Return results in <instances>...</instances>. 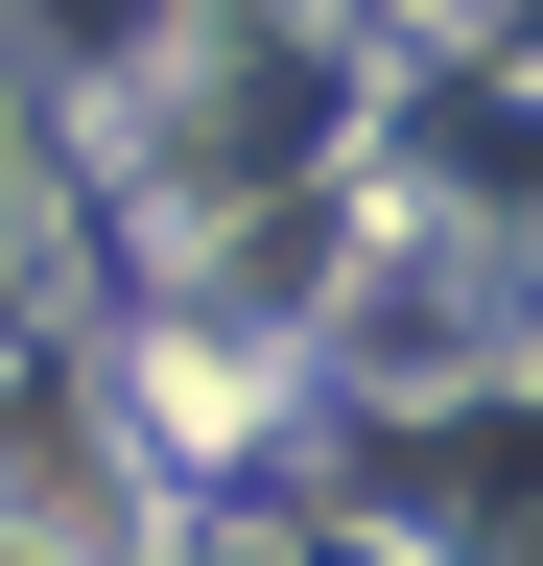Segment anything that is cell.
Instances as JSON below:
<instances>
[{"label": "cell", "instance_id": "1", "mask_svg": "<svg viewBox=\"0 0 543 566\" xmlns=\"http://www.w3.org/2000/svg\"><path fill=\"white\" fill-rule=\"evenodd\" d=\"M0 566H72V543H48V520H0Z\"/></svg>", "mask_w": 543, "mask_h": 566}]
</instances>
